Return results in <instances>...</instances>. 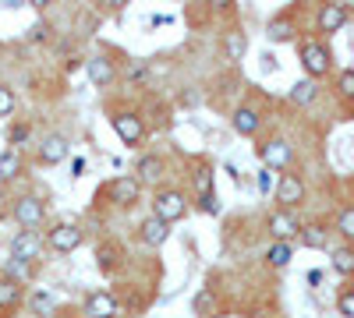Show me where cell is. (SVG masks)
Wrapping results in <instances>:
<instances>
[{"instance_id":"836d02e7","label":"cell","mask_w":354,"mask_h":318,"mask_svg":"<svg viewBox=\"0 0 354 318\" xmlns=\"http://www.w3.org/2000/svg\"><path fill=\"white\" fill-rule=\"evenodd\" d=\"M270 188H273V170H266V166H262V173H259V191H262V195H270Z\"/></svg>"},{"instance_id":"8fae6325","label":"cell","mask_w":354,"mask_h":318,"mask_svg":"<svg viewBox=\"0 0 354 318\" xmlns=\"http://www.w3.org/2000/svg\"><path fill=\"white\" fill-rule=\"evenodd\" d=\"M85 74H88V81L93 85H110L113 78H117V64L110 61V57H103V53H96V57H88L85 61Z\"/></svg>"},{"instance_id":"44dd1931","label":"cell","mask_w":354,"mask_h":318,"mask_svg":"<svg viewBox=\"0 0 354 318\" xmlns=\"http://www.w3.org/2000/svg\"><path fill=\"white\" fill-rule=\"evenodd\" d=\"M21 173V149H4L0 152V181H11Z\"/></svg>"},{"instance_id":"7a4b0ae2","label":"cell","mask_w":354,"mask_h":318,"mask_svg":"<svg viewBox=\"0 0 354 318\" xmlns=\"http://www.w3.org/2000/svg\"><path fill=\"white\" fill-rule=\"evenodd\" d=\"M153 216L163 219L167 226H174L177 219H185V216H188V198H185V191H177V188L156 191V198H153Z\"/></svg>"},{"instance_id":"4316f807","label":"cell","mask_w":354,"mask_h":318,"mask_svg":"<svg viewBox=\"0 0 354 318\" xmlns=\"http://www.w3.org/2000/svg\"><path fill=\"white\" fill-rule=\"evenodd\" d=\"M337 92H340V99L354 103V68H344L337 74Z\"/></svg>"},{"instance_id":"9c48e42d","label":"cell","mask_w":354,"mask_h":318,"mask_svg":"<svg viewBox=\"0 0 354 318\" xmlns=\"http://www.w3.org/2000/svg\"><path fill=\"white\" fill-rule=\"evenodd\" d=\"M85 315L88 318H117L121 308H117V297L110 290H93L85 297Z\"/></svg>"},{"instance_id":"f1b7e54d","label":"cell","mask_w":354,"mask_h":318,"mask_svg":"<svg viewBox=\"0 0 354 318\" xmlns=\"http://www.w3.org/2000/svg\"><path fill=\"white\" fill-rule=\"evenodd\" d=\"M15 106H18V99H15V89H8V85H0V121H4V117H11V113H15Z\"/></svg>"},{"instance_id":"6da1fadb","label":"cell","mask_w":354,"mask_h":318,"mask_svg":"<svg viewBox=\"0 0 354 318\" xmlns=\"http://www.w3.org/2000/svg\"><path fill=\"white\" fill-rule=\"evenodd\" d=\"M298 57H301V68H305V74H308L312 81L326 78L330 68H333V53H330V46H326V43H319V39H305L301 50H298Z\"/></svg>"},{"instance_id":"5bb4252c","label":"cell","mask_w":354,"mask_h":318,"mask_svg":"<svg viewBox=\"0 0 354 318\" xmlns=\"http://www.w3.org/2000/svg\"><path fill=\"white\" fill-rule=\"evenodd\" d=\"M110 195H113V201H117V206L131 209L135 201L142 198V184H138V177H117V181L110 184Z\"/></svg>"},{"instance_id":"d6a6232c","label":"cell","mask_w":354,"mask_h":318,"mask_svg":"<svg viewBox=\"0 0 354 318\" xmlns=\"http://www.w3.org/2000/svg\"><path fill=\"white\" fill-rule=\"evenodd\" d=\"M25 141H28V128H25V124H15V128H11V149L25 146Z\"/></svg>"},{"instance_id":"d4e9b609","label":"cell","mask_w":354,"mask_h":318,"mask_svg":"<svg viewBox=\"0 0 354 318\" xmlns=\"http://www.w3.org/2000/svg\"><path fill=\"white\" fill-rule=\"evenodd\" d=\"M266 36H270L273 43H287V39H294V25H290V18H273L270 28H266Z\"/></svg>"},{"instance_id":"2e32d148","label":"cell","mask_w":354,"mask_h":318,"mask_svg":"<svg viewBox=\"0 0 354 318\" xmlns=\"http://www.w3.org/2000/svg\"><path fill=\"white\" fill-rule=\"evenodd\" d=\"M64 159H68V138L50 135L43 146H39V163L43 166H57V163H64Z\"/></svg>"},{"instance_id":"e575fe53","label":"cell","mask_w":354,"mask_h":318,"mask_svg":"<svg viewBox=\"0 0 354 318\" xmlns=\"http://www.w3.org/2000/svg\"><path fill=\"white\" fill-rule=\"evenodd\" d=\"M28 39H32V43H43V39H46V28H43V25H36L32 32H28Z\"/></svg>"},{"instance_id":"5b68a950","label":"cell","mask_w":354,"mask_h":318,"mask_svg":"<svg viewBox=\"0 0 354 318\" xmlns=\"http://www.w3.org/2000/svg\"><path fill=\"white\" fill-rule=\"evenodd\" d=\"M43 251V234L39 230H18L15 241H11V258L15 262H32V258H39Z\"/></svg>"},{"instance_id":"83f0119b","label":"cell","mask_w":354,"mask_h":318,"mask_svg":"<svg viewBox=\"0 0 354 318\" xmlns=\"http://www.w3.org/2000/svg\"><path fill=\"white\" fill-rule=\"evenodd\" d=\"M337 234H340L344 241H354V206L340 209V216H337Z\"/></svg>"},{"instance_id":"7402d4cb","label":"cell","mask_w":354,"mask_h":318,"mask_svg":"<svg viewBox=\"0 0 354 318\" xmlns=\"http://www.w3.org/2000/svg\"><path fill=\"white\" fill-rule=\"evenodd\" d=\"M315 96H319V89H315V81H312V78H301V81L287 92V99H290L294 106H308Z\"/></svg>"},{"instance_id":"e0dca14e","label":"cell","mask_w":354,"mask_h":318,"mask_svg":"<svg viewBox=\"0 0 354 318\" xmlns=\"http://www.w3.org/2000/svg\"><path fill=\"white\" fill-rule=\"evenodd\" d=\"M163 170H167V163H163V156H156V152H145V156L135 163L138 184H142V181H160V177H163Z\"/></svg>"},{"instance_id":"484cf974","label":"cell","mask_w":354,"mask_h":318,"mask_svg":"<svg viewBox=\"0 0 354 318\" xmlns=\"http://www.w3.org/2000/svg\"><path fill=\"white\" fill-rule=\"evenodd\" d=\"M21 301V283L18 279H0V308H15Z\"/></svg>"},{"instance_id":"30bf717a","label":"cell","mask_w":354,"mask_h":318,"mask_svg":"<svg viewBox=\"0 0 354 318\" xmlns=\"http://www.w3.org/2000/svg\"><path fill=\"white\" fill-rule=\"evenodd\" d=\"M347 18H351V14H347L344 4H322L315 25H319V32H322V36H333V32H340V28L347 25Z\"/></svg>"},{"instance_id":"f546056e","label":"cell","mask_w":354,"mask_h":318,"mask_svg":"<svg viewBox=\"0 0 354 318\" xmlns=\"http://www.w3.org/2000/svg\"><path fill=\"white\" fill-rule=\"evenodd\" d=\"M32 308L46 318V315H53V311H57V301H53L46 290H36V294H32Z\"/></svg>"},{"instance_id":"ba28073f","label":"cell","mask_w":354,"mask_h":318,"mask_svg":"<svg viewBox=\"0 0 354 318\" xmlns=\"http://www.w3.org/2000/svg\"><path fill=\"white\" fill-rule=\"evenodd\" d=\"M50 248L53 251H61V255H71V251H78L82 248V226H75V223H57L53 230H50Z\"/></svg>"},{"instance_id":"ffe728a7","label":"cell","mask_w":354,"mask_h":318,"mask_svg":"<svg viewBox=\"0 0 354 318\" xmlns=\"http://www.w3.org/2000/svg\"><path fill=\"white\" fill-rule=\"evenodd\" d=\"M290 258H294V244H287V241H273L270 251H266V262H270L273 269L290 266Z\"/></svg>"},{"instance_id":"7c38bea8","label":"cell","mask_w":354,"mask_h":318,"mask_svg":"<svg viewBox=\"0 0 354 318\" xmlns=\"http://www.w3.org/2000/svg\"><path fill=\"white\" fill-rule=\"evenodd\" d=\"M266 226H270V234L277 241H287V244H290V237H298V230H301V223L294 219L287 209H277L270 219H266Z\"/></svg>"},{"instance_id":"ac0fdd59","label":"cell","mask_w":354,"mask_h":318,"mask_svg":"<svg viewBox=\"0 0 354 318\" xmlns=\"http://www.w3.org/2000/svg\"><path fill=\"white\" fill-rule=\"evenodd\" d=\"M230 124H234V131H238V135L252 138V135L259 131L262 117H259V113H255L252 106H238V110H234V117H230Z\"/></svg>"},{"instance_id":"3957f363","label":"cell","mask_w":354,"mask_h":318,"mask_svg":"<svg viewBox=\"0 0 354 318\" xmlns=\"http://www.w3.org/2000/svg\"><path fill=\"white\" fill-rule=\"evenodd\" d=\"M110 128L117 131V138H121L124 146H138V141L145 138V121L135 110H117L110 117Z\"/></svg>"},{"instance_id":"52a82bcc","label":"cell","mask_w":354,"mask_h":318,"mask_svg":"<svg viewBox=\"0 0 354 318\" xmlns=\"http://www.w3.org/2000/svg\"><path fill=\"white\" fill-rule=\"evenodd\" d=\"M43 216H46V209H43V201L36 195H25V198L15 201V219H18L21 230H39Z\"/></svg>"},{"instance_id":"603a6c76","label":"cell","mask_w":354,"mask_h":318,"mask_svg":"<svg viewBox=\"0 0 354 318\" xmlns=\"http://www.w3.org/2000/svg\"><path fill=\"white\" fill-rule=\"evenodd\" d=\"M223 50H227L230 61H241V57L248 53V36L234 28V32H227V36H223Z\"/></svg>"},{"instance_id":"1f68e13d","label":"cell","mask_w":354,"mask_h":318,"mask_svg":"<svg viewBox=\"0 0 354 318\" xmlns=\"http://www.w3.org/2000/svg\"><path fill=\"white\" fill-rule=\"evenodd\" d=\"M195 311H198V315H205V318H213V294H209V290L195 294Z\"/></svg>"},{"instance_id":"d6986e66","label":"cell","mask_w":354,"mask_h":318,"mask_svg":"<svg viewBox=\"0 0 354 318\" xmlns=\"http://www.w3.org/2000/svg\"><path fill=\"white\" fill-rule=\"evenodd\" d=\"M298 241H301L305 248H312V251H322V248L330 244V230L322 226V223H308V226L298 230Z\"/></svg>"},{"instance_id":"277c9868","label":"cell","mask_w":354,"mask_h":318,"mask_svg":"<svg viewBox=\"0 0 354 318\" xmlns=\"http://www.w3.org/2000/svg\"><path fill=\"white\" fill-rule=\"evenodd\" d=\"M277 201H280V209H287V212L305 201V181L298 177V173H280V181H277Z\"/></svg>"},{"instance_id":"cb8c5ba5","label":"cell","mask_w":354,"mask_h":318,"mask_svg":"<svg viewBox=\"0 0 354 318\" xmlns=\"http://www.w3.org/2000/svg\"><path fill=\"white\" fill-rule=\"evenodd\" d=\"M333 269L340 272V276H354V248L351 244H344V248H333Z\"/></svg>"},{"instance_id":"9a60e30c","label":"cell","mask_w":354,"mask_h":318,"mask_svg":"<svg viewBox=\"0 0 354 318\" xmlns=\"http://www.w3.org/2000/svg\"><path fill=\"white\" fill-rule=\"evenodd\" d=\"M167 237H170V226H167L163 219L149 216V219H142V223H138V241H142V244L160 248V244H167Z\"/></svg>"},{"instance_id":"4fadbf2b","label":"cell","mask_w":354,"mask_h":318,"mask_svg":"<svg viewBox=\"0 0 354 318\" xmlns=\"http://www.w3.org/2000/svg\"><path fill=\"white\" fill-rule=\"evenodd\" d=\"M195 184H198V209H205L209 216H216V212H220V201H216V191H213V170L202 166L198 177H195Z\"/></svg>"},{"instance_id":"8992f818","label":"cell","mask_w":354,"mask_h":318,"mask_svg":"<svg viewBox=\"0 0 354 318\" xmlns=\"http://www.w3.org/2000/svg\"><path fill=\"white\" fill-rule=\"evenodd\" d=\"M259 156H262L266 170H287L294 163V149L287 146L283 138H270L266 146H259Z\"/></svg>"},{"instance_id":"8d00e7d4","label":"cell","mask_w":354,"mask_h":318,"mask_svg":"<svg viewBox=\"0 0 354 318\" xmlns=\"http://www.w3.org/2000/svg\"><path fill=\"white\" fill-rule=\"evenodd\" d=\"M308 283H312V286H319V283H322V272H319V269H312V272H308Z\"/></svg>"},{"instance_id":"4dcf8cb0","label":"cell","mask_w":354,"mask_h":318,"mask_svg":"<svg viewBox=\"0 0 354 318\" xmlns=\"http://www.w3.org/2000/svg\"><path fill=\"white\" fill-rule=\"evenodd\" d=\"M337 311H340L344 318H354V286L340 290V297H337Z\"/></svg>"},{"instance_id":"d590c367","label":"cell","mask_w":354,"mask_h":318,"mask_svg":"<svg viewBox=\"0 0 354 318\" xmlns=\"http://www.w3.org/2000/svg\"><path fill=\"white\" fill-rule=\"evenodd\" d=\"M71 173H75V177H82V173H85V159H75L71 163Z\"/></svg>"}]
</instances>
